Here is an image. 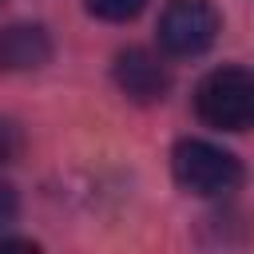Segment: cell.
Wrapping results in <instances>:
<instances>
[{"label":"cell","instance_id":"obj_1","mask_svg":"<svg viewBox=\"0 0 254 254\" xmlns=\"http://www.w3.org/2000/svg\"><path fill=\"white\" fill-rule=\"evenodd\" d=\"M194 111L202 123L218 131H250L254 127V71L250 67H218L194 87Z\"/></svg>","mask_w":254,"mask_h":254},{"label":"cell","instance_id":"obj_2","mask_svg":"<svg viewBox=\"0 0 254 254\" xmlns=\"http://www.w3.org/2000/svg\"><path fill=\"white\" fill-rule=\"evenodd\" d=\"M171 171H175V183L198 198L230 194L242 183V163L206 139H183L171 151Z\"/></svg>","mask_w":254,"mask_h":254},{"label":"cell","instance_id":"obj_3","mask_svg":"<svg viewBox=\"0 0 254 254\" xmlns=\"http://www.w3.org/2000/svg\"><path fill=\"white\" fill-rule=\"evenodd\" d=\"M218 36V12L210 0H171L159 16V44L171 56H198Z\"/></svg>","mask_w":254,"mask_h":254},{"label":"cell","instance_id":"obj_4","mask_svg":"<svg viewBox=\"0 0 254 254\" xmlns=\"http://www.w3.org/2000/svg\"><path fill=\"white\" fill-rule=\"evenodd\" d=\"M115 83H119V91L127 99L155 103V99H163L171 91V71L147 48H127V52L115 56Z\"/></svg>","mask_w":254,"mask_h":254},{"label":"cell","instance_id":"obj_5","mask_svg":"<svg viewBox=\"0 0 254 254\" xmlns=\"http://www.w3.org/2000/svg\"><path fill=\"white\" fill-rule=\"evenodd\" d=\"M52 60V40L40 24H12L0 28V67L4 71H24L40 67Z\"/></svg>","mask_w":254,"mask_h":254},{"label":"cell","instance_id":"obj_6","mask_svg":"<svg viewBox=\"0 0 254 254\" xmlns=\"http://www.w3.org/2000/svg\"><path fill=\"white\" fill-rule=\"evenodd\" d=\"M143 4H147V0H87L91 16L111 20V24H123V20L139 16V12H143Z\"/></svg>","mask_w":254,"mask_h":254},{"label":"cell","instance_id":"obj_7","mask_svg":"<svg viewBox=\"0 0 254 254\" xmlns=\"http://www.w3.org/2000/svg\"><path fill=\"white\" fill-rule=\"evenodd\" d=\"M16 151H20V131H16L12 123H4V119H0V163L16 159Z\"/></svg>","mask_w":254,"mask_h":254},{"label":"cell","instance_id":"obj_8","mask_svg":"<svg viewBox=\"0 0 254 254\" xmlns=\"http://www.w3.org/2000/svg\"><path fill=\"white\" fill-rule=\"evenodd\" d=\"M12 218H16V190H12L8 183H0V230H4Z\"/></svg>","mask_w":254,"mask_h":254}]
</instances>
